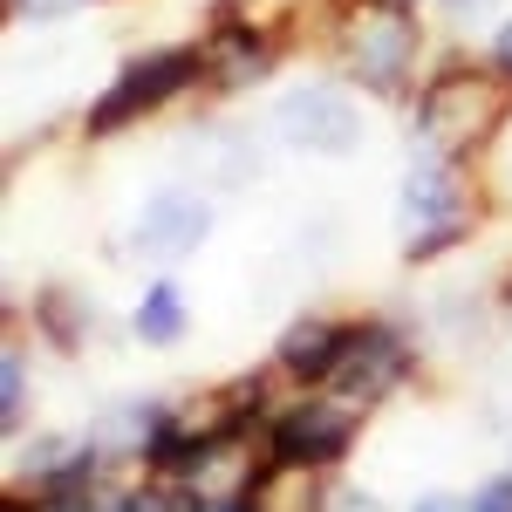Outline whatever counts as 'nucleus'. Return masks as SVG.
<instances>
[{"label":"nucleus","mask_w":512,"mask_h":512,"mask_svg":"<svg viewBox=\"0 0 512 512\" xmlns=\"http://www.w3.org/2000/svg\"><path fill=\"white\" fill-rule=\"evenodd\" d=\"M512 117V82L492 69V62H465V55H444L424 89L410 96V123H417V144H431L444 158L478 164L499 130Z\"/></svg>","instance_id":"nucleus-1"},{"label":"nucleus","mask_w":512,"mask_h":512,"mask_svg":"<svg viewBox=\"0 0 512 512\" xmlns=\"http://www.w3.org/2000/svg\"><path fill=\"white\" fill-rule=\"evenodd\" d=\"M478 219H485V192L472 185V164L417 144V158L403 171V260L424 267L437 253L465 246Z\"/></svg>","instance_id":"nucleus-2"},{"label":"nucleus","mask_w":512,"mask_h":512,"mask_svg":"<svg viewBox=\"0 0 512 512\" xmlns=\"http://www.w3.org/2000/svg\"><path fill=\"white\" fill-rule=\"evenodd\" d=\"M192 89H205V48H198V41L144 48V55H130V62L117 69V82L89 103L82 137H89V144H110V137L137 130L144 117L171 110V103H178V96H192Z\"/></svg>","instance_id":"nucleus-3"},{"label":"nucleus","mask_w":512,"mask_h":512,"mask_svg":"<svg viewBox=\"0 0 512 512\" xmlns=\"http://www.w3.org/2000/svg\"><path fill=\"white\" fill-rule=\"evenodd\" d=\"M335 55H342V76L355 89H369V96H390V103H410L417 89H424V28H417V14H390V7H355V21L342 28L335 41Z\"/></svg>","instance_id":"nucleus-4"},{"label":"nucleus","mask_w":512,"mask_h":512,"mask_svg":"<svg viewBox=\"0 0 512 512\" xmlns=\"http://www.w3.org/2000/svg\"><path fill=\"white\" fill-rule=\"evenodd\" d=\"M355 437H362V410H349L328 390H294L267 424V458L280 472H308V478H335L349 465Z\"/></svg>","instance_id":"nucleus-5"},{"label":"nucleus","mask_w":512,"mask_h":512,"mask_svg":"<svg viewBox=\"0 0 512 512\" xmlns=\"http://www.w3.org/2000/svg\"><path fill=\"white\" fill-rule=\"evenodd\" d=\"M205 89H253V82H267L287 62V48H294V21H260L246 0H212V14H205Z\"/></svg>","instance_id":"nucleus-6"},{"label":"nucleus","mask_w":512,"mask_h":512,"mask_svg":"<svg viewBox=\"0 0 512 512\" xmlns=\"http://www.w3.org/2000/svg\"><path fill=\"white\" fill-rule=\"evenodd\" d=\"M417 342L383 315H349V342H342V362H335V376H328V396H342L349 410H376V403H390L410 376H417Z\"/></svg>","instance_id":"nucleus-7"},{"label":"nucleus","mask_w":512,"mask_h":512,"mask_svg":"<svg viewBox=\"0 0 512 512\" xmlns=\"http://www.w3.org/2000/svg\"><path fill=\"white\" fill-rule=\"evenodd\" d=\"M342 342H349V315H301L280 328L274 369L287 376V390H328V376L342 362Z\"/></svg>","instance_id":"nucleus-8"},{"label":"nucleus","mask_w":512,"mask_h":512,"mask_svg":"<svg viewBox=\"0 0 512 512\" xmlns=\"http://www.w3.org/2000/svg\"><path fill=\"white\" fill-rule=\"evenodd\" d=\"M212 226V212L192 192H158L137 219V253H192Z\"/></svg>","instance_id":"nucleus-9"},{"label":"nucleus","mask_w":512,"mask_h":512,"mask_svg":"<svg viewBox=\"0 0 512 512\" xmlns=\"http://www.w3.org/2000/svg\"><path fill=\"white\" fill-rule=\"evenodd\" d=\"M287 123H301L294 137H301L308 151H328V158L355 151V110L335 89H301V96L287 103Z\"/></svg>","instance_id":"nucleus-10"},{"label":"nucleus","mask_w":512,"mask_h":512,"mask_svg":"<svg viewBox=\"0 0 512 512\" xmlns=\"http://www.w3.org/2000/svg\"><path fill=\"white\" fill-rule=\"evenodd\" d=\"M185 328H192V308H185V294H178L171 280H158V287L137 294V308H130V335H137L144 349H178Z\"/></svg>","instance_id":"nucleus-11"},{"label":"nucleus","mask_w":512,"mask_h":512,"mask_svg":"<svg viewBox=\"0 0 512 512\" xmlns=\"http://www.w3.org/2000/svg\"><path fill=\"white\" fill-rule=\"evenodd\" d=\"M28 328H35L41 342H55L62 355H76L89 342V301H82L76 287H41L35 308H28Z\"/></svg>","instance_id":"nucleus-12"},{"label":"nucleus","mask_w":512,"mask_h":512,"mask_svg":"<svg viewBox=\"0 0 512 512\" xmlns=\"http://www.w3.org/2000/svg\"><path fill=\"white\" fill-rule=\"evenodd\" d=\"M21 424H28V349L7 342V355H0V431L21 437Z\"/></svg>","instance_id":"nucleus-13"},{"label":"nucleus","mask_w":512,"mask_h":512,"mask_svg":"<svg viewBox=\"0 0 512 512\" xmlns=\"http://www.w3.org/2000/svg\"><path fill=\"white\" fill-rule=\"evenodd\" d=\"M465 512H512V472H499V478H485L472 499H465Z\"/></svg>","instance_id":"nucleus-14"},{"label":"nucleus","mask_w":512,"mask_h":512,"mask_svg":"<svg viewBox=\"0 0 512 512\" xmlns=\"http://www.w3.org/2000/svg\"><path fill=\"white\" fill-rule=\"evenodd\" d=\"M328 512H383V506H376V492H362V485H335V478H328Z\"/></svg>","instance_id":"nucleus-15"},{"label":"nucleus","mask_w":512,"mask_h":512,"mask_svg":"<svg viewBox=\"0 0 512 512\" xmlns=\"http://www.w3.org/2000/svg\"><path fill=\"white\" fill-rule=\"evenodd\" d=\"M192 512H267L260 492H219V499H198Z\"/></svg>","instance_id":"nucleus-16"},{"label":"nucleus","mask_w":512,"mask_h":512,"mask_svg":"<svg viewBox=\"0 0 512 512\" xmlns=\"http://www.w3.org/2000/svg\"><path fill=\"white\" fill-rule=\"evenodd\" d=\"M492 69L512 82V14H499V35H492Z\"/></svg>","instance_id":"nucleus-17"},{"label":"nucleus","mask_w":512,"mask_h":512,"mask_svg":"<svg viewBox=\"0 0 512 512\" xmlns=\"http://www.w3.org/2000/svg\"><path fill=\"white\" fill-rule=\"evenodd\" d=\"M410 512H465V506H458V499H444V492H431V499H417Z\"/></svg>","instance_id":"nucleus-18"},{"label":"nucleus","mask_w":512,"mask_h":512,"mask_svg":"<svg viewBox=\"0 0 512 512\" xmlns=\"http://www.w3.org/2000/svg\"><path fill=\"white\" fill-rule=\"evenodd\" d=\"M369 7H390V14H417L424 0H369Z\"/></svg>","instance_id":"nucleus-19"},{"label":"nucleus","mask_w":512,"mask_h":512,"mask_svg":"<svg viewBox=\"0 0 512 512\" xmlns=\"http://www.w3.org/2000/svg\"><path fill=\"white\" fill-rule=\"evenodd\" d=\"M499 308H512V274H499Z\"/></svg>","instance_id":"nucleus-20"},{"label":"nucleus","mask_w":512,"mask_h":512,"mask_svg":"<svg viewBox=\"0 0 512 512\" xmlns=\"http://www.w3.org/2000/svg\"><path fill=\"white\" fill-rule=\"evenodd\" d=\"M96 7H103V0H96Z\"/></svg>","instance_id":"nucleus-21"}]
</instances>
